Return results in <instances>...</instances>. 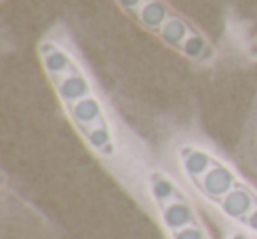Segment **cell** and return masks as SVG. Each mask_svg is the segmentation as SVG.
I'll return each instance as SVG.
<instances>
[{"label": "cell", "mask_w": 257, "mask_h": 239, "mask_svg": "<svg viewBox=\"0 0 257 239\" xmlns=\"http://www.w3.org/2000/svg\"><path fill=\"white\" fill-rule=\"evenodd\" d=\"M185 188L234 228L257 237V185L236 162L199 139H183L173 151Z\"/></svg>", "instance_id": "cell-2"}, {"label": "cell", "mask_w": 257, "mask_h": 239, "mask_svg": "<svg viewBox=\"0 0 257 239\" xmlns=\"http://www.w3.org/2000/svg\"><path fill=\"white\" fill-rule=\"evenodd\" d=\"M236 164L257 185V99L252 106V111H250L248 122L243 129L241 141L238 143Z\"/></svg>", "instance_id": "cell-5"}, {"label": "cell", "mask_w": 257, "mask_h": 239, "mask_svg": "<svg viewBox=\"0 0 257 239\" xmlns=\"http://www.w3.org/2000/svg\"><path fill=\"white\" fill-rule=\"evenodd\" d=\"M114 4L138 27L189 62L208 65L217 57L206 34L166 0H114Z\"/></svg>", "instance_id": "cell-3"}, {"label": "cell", "mask_w": 257, "mask_h": 239, "mask_svg": "<svg viewBox=\"0 0 257 239\" xmlns=\"http://www.w3.org/2000/svg\"><path fill=\"white\" fill-rule=\"evenodd\" d=\"M246 55H248L250 60L257 62V36H253L246 44Z\"/></svg>", "instance_id": "cell-6"}, {"label": "cell", "mask_w": 257, "mask_h": 239, "mask_svg": "<svg viewBox=\"0 0 257 239\" xmlns=\"http://www.w3.org/2000/svg\"><path fill=\"white\" fill-rule=\"evenodd\" d=\"M227 239H257L255 235L248 234L245 230H239V228H232L231 232L227 234Z\"/></svg>", "instance_id": "cell-7"}, {"label": "cell", "mask_w": 257, "mask_h": 239, "mask_svg": "<svg viewBox=\"0 0 257 239\" xmlns=\"http://www.w3.org/2000/svg\"><path fill=\"white\" fill-rule=\"evenodd\" d=\"M148 209L166 239H213L196 204V197L178 178L157 167L148 181Z\"/></svg>", "instance_id": "cell-4"}, {"label": "cell", "mask_w": 257, "mask_h": 239, "mask_svg": "<svg viewBox=\"0 0 257 239\" xmlns=\"http://www.w3.org/2000/svg\"><path fill=\"white\" fill-rule=\"evenodd\" d=\"M37 58L79 141L104 171L148 209V181L159 165L145 141L118 113L67 23L55 22L41 36Z\"/></svg>", "instance_id": "cell-1"}]
</instances>
